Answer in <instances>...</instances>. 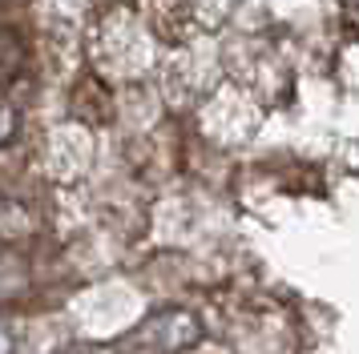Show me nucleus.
I'll return each instance as SVG.
<instances>
[{
  "label": "nucleus",
  "mask_w": 359,
  "mask_h": 354,
  "mask_svg": "<svg viewBox=\"0 0 359 354\" xmlns=\"http://www.w3.org/2000/svg\"><path fill=\"white\" fill-rule=\"evenodd\" d=\"M142 338H149L158 351H182L198 338V322L190 314H182V310H162V314H154L146 322Z\"/></svg>",
  "instance_id": "nucleus-1"
},
{
  "label": "nucleus",
  "mask_w": 359,
  "mask_h": 354,
  "mask_svg": "<svg viewBox=\"0 0 359 354\" xmlns=\"http://www.w3.org/2000/svg\"><path fill=\"white\" fill-rule=\"evenodd\" d=\"M36 234V213L13 197H0V241H20Z\"/></svg>",
  "instance_id": "nucleus-2"
},
{
  "label": "nucleus",
  "mask_w": 359,
  "mask_h": 354,
  "mask_svg": "<svg viewBox=\"0 0 359 354\" xmlns=\"http://www.w3.org/2000/svg\"><path fill=\"white\" fill-rule=\"evenodd\" d=\"M25 57H29V52H25V41H20L13 29H0V85L13 80L20 69H25Z\"/></svg>",
  "instance_id": "nucleus-3"
},
{
  "label": "nucleus",
  "mask_w": 359,
  "mask_h": 354,
  "mask_svg": "<svg viewBox=\"0 0 359 354\" xmlns=\"http://www.w3.org/2000/svg\"><path fill=\"white\" fill-rule=\"evenodd\" d=\"M17 129H20V121H17V109L0 101V145H8V141H13V137H17Z\"/></svg>",
  "instance_id": "nucleus-4"
},
{
  "label": "nucleus",
  "mask_w": 359,
  "mask_h": 354,
  "mask_svg": "<svg viewBox=\"0 0 359 354\" xmlns=\"http://www.w3.org/2000/svg\"><path fill=\"white\" fill-rule=\"evenodd\" d=\"M0 354H13V334H8L4 322H0Z\"/></svg>",
  "instance_id": "nucleus-5"
},
{
  "label": "nucleus",
  "mask_w": 359,
  "mask_h": 354,
  "mask_svg": "<svg viewBox=\"0 0 359 354\" xmlns=\"http://www.w3.org/2000/svg\"><path fill=\"white\" fill-rule=\"evenodd\" d=\"M57 354H97V351H57Z\"/></svg>",
  "instance_id": "nucleus-6"
}]
</instances>
